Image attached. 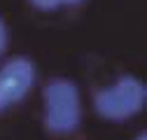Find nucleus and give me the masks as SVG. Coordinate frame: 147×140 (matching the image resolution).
Segmentation results:
<instances>
[{
	"instance_id": "39448f33",
	"label": "nucleus",
	"mask_w": 147,
	"mask_h": 140,
	"mask_svg": "<svg viewBox=\"0 0 147 140\" xmlns=\"http://www.w3.org/2000/svg\"><path fill=\"white\" fill-rule=\"evenodd\" d=\"M7 44H9V30H7V24H5V19L0 16V56L5 54Z\"/></svg>"
},
{
	"instance_id": "f257e3e1",
	"label": "nucleus",
	"mask_w": 147,
	"mask_h": 140,
	"mask_svg": "<svg viewBox=\"0 0 147 140\" xmlns=\"http://www.w3.org/2000/svg\"><path fill=\"white\" fill-rule=\"evenodd\" d=\"M45 129L51 135H68L82 124L80 86L68 77H54L45 84Z\"/></svg>"
},
{
	"instance_id": "7ed1b4c3",
	"label": "nucleus",
	"mask_w": 147,
	"mask_h": 140,
	"mask_svg": "<svg viewBox=\"0 0 147 140\" xmlns=\"http://www.w3.org/2000/svg\"><path fill=\"white\" fill-rule=\"evenodd\" d=\"M35 84V63L28 56H14L0 65V114L19 105Z\"/></svg>"
},
{
	"instance_id": "f03ea898",
	"label": "nucleus",
	"mask_w": 147,
	"mask_h": 140,
	"mask_svg": "<svg viewBox=\"0 0 147 140\" xmlns=\"http://www.w3.org/2000/svg\"><path fill=\"white\" fill-rule=\"evenodd\" d=\"M147 103V86L136 75H121L94 94V110L105 121H128Z\"/></svg>"
},
{
	"instance_id": "20e7f679",
	"label": "nucleus",
	"mask_w": 147,
	"mask_h": 140,
	"mask_svg": "<svg viewBox=\"0 0 147 140\" xmlns=\"http://www.w3.org/2000/svg\"><path fill=\"white\" fill-rule=\"evenodd\" d=\"M84 0H28V5L38 12H59L65 7H77Z\"/></svg>"
},
{
	"instance_id": "423d86ee",
	"label": "nucleus",
	"mask_w": 147,
	"mask_h": 140,
	"mask_svg": "<svg viewBox=\"0 0 147 140\" xmlns=\"http://www.w3.org/2000/svg\"><path fill=\"white\" fill-rule=\"evenodd\" d=\"M133 140H147V133H145V131H140V133H138Z\"/></svg>"
}]
</instances>
